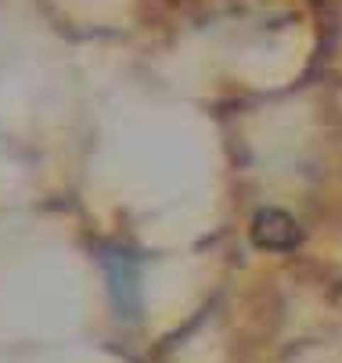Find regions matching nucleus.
<instances>
[{
  "instance_id": "1",
  "label": "nucleus",
  "mask_w": 342,
  "mask_h": 363,
  "mask_svg": "<svg viewBox=\"0 0 342 363\" xmlns=\"http://www.w3.org/2000/svg\"><path fill=\"white\" fill-rule=\"evenodd\" d=\"M105 274H109V288L116 298V309L126 324H133L140 317V281H137V263L123 252H105Z\"/></svg>"
},
{
  "instance_id": "2",
  "label": "nucleus",
  "mask_w": 342,
  "mask_h": 363,
  "mask_svg": "<svg viewBox=\"0 0 342 363\" xmlns=\"http://www.w3.org/2000/svg\"><path fill=\"white\" fill-rule=\"evenodd\" d=\"M296 238H299V230L285 213H260L253 223V241L263 248H292Z\"/></svg>"
}]
</instances>
